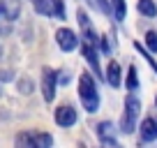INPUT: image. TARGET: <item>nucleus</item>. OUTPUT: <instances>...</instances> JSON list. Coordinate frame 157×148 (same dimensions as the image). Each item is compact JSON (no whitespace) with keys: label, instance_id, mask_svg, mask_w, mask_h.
<instances>
[{"label":"nucleus","instance_id":"f257e3e1","mask_svg":"<svg viewBox=\"0 0 157 148\" xmlns=\"http://www.w3.org/2000/svg\"><path fill=\"white\" fill-rule=\"evenodd\" d=\"M76 95H78V104H81V109L86 114L95 116L99 111V107H102V93H99V84L90 69H83L76 76Z\"/></svg>","mask_w":157,"mask_h":148},{"label":"nucleus","instance_id":"f03ea898","mask_svg":"<svg viewBox=\"0 0 157 148\" xmlns=\"http://www.w3.org/2000/svg\"><path fill=\"white\" fill-rule=\"evenodd\" d=\"M141 97H139V93H127L123 99V114H120V118H118V132L125 134V137H132L134 132H136V125L139 120H141Z\"/></svg>","mask_w":157,"mask_h":148},{"label":"nucleus","instance_id":"7ed1b4c3","mask_svg":"<svg viewBox=\"0 0 157 148\" xmlns=\"http://www.w3.org/2000/svg\"><path fill=\"white\" fill-rule=\"evenodd\" d=\"M58 76H56V69L51 65H42L39 69V93H42V99L46 104H53L56 97H58Z\"/></svg>","mask_w":157,"mask_h":148},{"label":"nucleus","instance_id":"20e7f679","mask_svg":"<svg viewBox=\"0 0 157 148\" xmlns=\"http://www.w3.org/2000/svg\"><path fill=\"white\" fill-rule=\"evenodd\" d=\"M78 51H81V58H83V63L88 65V69L95 74V79L102 81V79H104V67H102V60H99V49H97V44H90V42L81 40Z\"/></svg>","mask_w":157,"mask_h":148},{"label":"nucleus","instance_id":"39448f33","mask_svg":"<svg viewBox=\"0 0 157 148\" xmlns=\"http://www.w3.org/2000/svg\"><path fill=\"white\" fill-rule=\"evenodd\" d=\"M53 40H56V46L63 53H74L78 49V44H81V35H78V30L69 28V25H63V28L56 30Z\"/></svg>","mask_w":157,"mask_h":148},{"label":"nucleus","instance_id":"423d86ee","mask_svg":"<svg viewBox=\"0 0 157 148\" xmlns=\"http://www.w3.org/2000/svg\"><path fill=\"white\" fill-rule=\"evenodd\" d=\"M118 125L113 123V120H109V118H104V120H99L97 125H95V137H97V141L102 143V146H106V148H118L120 146V141H118Z\"/></svg>","mask_w":157,"mask_h":148},{"label":"nucleus","instance_id":"0eeeda50","mask_svg":"<svg viewBox=\"0 0 157 148\" xmlns=\"http://www.w3.org/2000/svg\"><path fill=\"white\" fill-rule=\"evenodd\" d=\"M53 123L60 130H72L74 125H78V109L74 104H58L53 109Z\"/></svg>","mask_w":157,"mask_h":148},{"label":"nucleus","instance_id":"6e6552de","mask_svg":"<svg viewBox=\"0 0 157 148\" xmlns=\"http://www.w3.org/2000/svg\"><path fill=\"white\" fill-rule=\"evenodd\" d=\"M76 25H78V35H81V40L90 42V44H97L99 33H97V28H95L90 14L83 10V7H76Z\"/></svg>","mask_w":157,"mask_h":148},{"label":"nucleus","instance_id":"1a4fd4ad","mask_svg":"<svg viewBox=\"0 0 157 148\" xmlns=\"http://www.w3.org/2000/svg\"><path fill=\"white\" fill-rule=\"evenodd\" d=\"M136 134H139V143H155L157 141V118L155 116H143L136 125Z\"/></svg>","mask_w":157,"mask_h":148},{"label":"nucleus","instance_id":"9d476101","mask_svg":"<svg viewBox=\"0 0 157 148\" xmlns=\"http://www.w3.org/2000/svg\"><path fill=\"white\" fill-rule=\"evenodd\" d=\"M123 65L118 63V60H109L106 65H104V84L109 86V88L118 90V88H123Z\"/></svg>","mask_w":157,"mask_h":148},{"label":"nucleus","instance_id":"9b49d317","mask_svg":"<svg viewBox=\"0 0 157 148\" xmlns=\"http://www.w3.org/2000/svg\"><path fill=\"white\" fill-rule=\"evenodd\" d=\"M123 86L127 93H139L141 88V76H139V67L134 63L127 65V69L123 72Z\"/></svg>","mask_w":157,"mask_h":148},{"label":"nucleus","instance_id":"f8f14e48","mask_svg":"<svg viewBox=\"0 0 157 148\" xmlns=\"http://www.w3.org/2000/svg\"><path fill=\"white\" fill-rule=\"evenodd\" d=\"M21 16V0H2V19L14 23Z\"/></svg>","mask_w":157,"mask_h":148},{"label":"nucleus","instance_id":"ddd939ff","mask_svg":"<svg viewBox=\"0 0 157 148\" xmlns=\"http://www.w3.org/2000/svg\"><path fill=\"white\" fill-rule=\"evenodd\" d=\"M33 12L42 19H53V0H30Z\"/></svg>","mask_w":157,"mask_h":148},{"label":"nucleus","instance_id":"4468645a","mask_svg":"<svg viewBox=\"0 0 157 148\" xmlns=\"http://www.w3.org/2000/svg\"><path fill=\"white\" fill-rule=\"evenodd\" d=\"M111 2V19L116 23H125L127 19V0H109Z\"/></svg>","mask_w":157,"mask_h":148},{"label":"nucleus","instance_id":"2eb2a0df","mask_svg":"<svg viewBox=\"0 0 157 148\" xmlns=\"http://www.w3.org/2000/svg\"><path fill=\"white\" fill-rule=\"evenodd\" d=\"M136 12L143 19H157V2L155 0H136Z\"/></svg>","mask_w":157,"mask_h":148},{"label":"nucleus","instance_id":"dca6fc26","mask_svg":"<svg viewBox=\"0 0 157 148\" xmlns=\"http://www.w3.org/2000/svg\"><path fill=\"white\" fill-rule=\"evenodd\" d=\"M132 46H134V49H136V53L141 56L143 60H146V65H148V67L152 69V74H155V76H157V60H155V53H150V51H148L146 46L141 44V42H132Z\"/></svg>","mask_w":157,"mask_h":148},{"label":"nucleus","instance_id":"f3484780","mask_svg":"<svg viewBox=\"0 0 157 148\" xmlns=\"http://www.w3.org/2000/svg\"><path fill=\"white\" fill-rule=\"evenodd\" d=\"M14 146H19V148H37L35 130H25V132L16 134V137H14Z\"/></svg>","mask_w":157,"mask_h":148},{"label":"nucleus","instance_id":"a211bd4d","mask_svg":"<svg viewBox=\"0 0 157 148\" xmlns=\"http://www.w3.org/2000/svg\"><path fill=\"white\" fill-rule=\"evenodd\" d=\"M143 46H146L148 51H150V53H155L157 56V30H146V33H143V42H141Z\"/></svg>","mask_w":157,"mask_h":148},{"label":"nucleus","instance_id":"6ab92c4d","mask_svg":"<svg viewBox=\"0 0 157 148\" xmlns=\"http://www.w3.org/2000/svg\"><path fill=\"white\" fill-rule=\"evenodd\" d=\"M14 84H16V90H19L21 95H33V93H35V81L28 79V76L14 79Z\"/></svg>","mask_w":157,"mask_h":148},{"label":"nucleus","instance_id":"aec40b11","mask_svg":"<svg viewBox=\"0 0 157 148\" xmlns=\"http://www.w3.org/2000/svg\"><path fill=\"white\" fill-rule=\"evenodd\" d=\"M53 19H58L60 23L67 21V2L65 0H53Z\"/></svg>","mask_w":157,"mask_h":148},{"label":"nucleus","instance_id":"412c9836","mask_svg":"<svg viewBox=\"0 0 157 148\" xmlns=\"http://www.w3.org/2000/svg\"><path fill=\"white\" fill-rule=\"evenodd\" d=\"M35 141H37V148H51V146H53V134L35 132Z\"/></svg>","mask_w":157,"mask_h":148},{"label":"nucleus","instance_id":"4be33fe9","mask_svg":"<svg viewBox=\"0 0 157 148\" xmlns=\"http://www.w3.org/2000/svg\"><path fill=\"white\" fill-rule=\"evenodd\" d=\"M56 76H58V86H69V84L74 81L72 72H69L67 67H60V69H56Z\"/></svg>","mask_w":157,"mask_h":148},{"label":"nucleus","instance_id":"5701e85b","mask_svg":"<svg viewBox=\"0 0 157 148\" xmlns=\"http://www.w3.org/2000/svg\"><path fill=\"white\" fill-rule=\"evenodd\" d=\"M10 81H14L12 69H0V84H10Z\"/></svg>","mask_w":157,"mask_h":148},{"label":"nucleus","instance_id":"b1692460","mask_svg":"<svg viewBox=\"0 0 157 148\" xmlns=\"http://www.w3.org/2000/svg\"><path fill=\"white\" fill-rule=\"evenodd\" d=\"M2 93H5V84H0V97H2Z\"/></svg>","mask_w":157,"mask_h":148},{"label":"nucleus","instance_id":"393cba45","mask_svg":"<svg viewBox=\"0 0 157 148\" xmlns=\"http://www.w3.org/2000/svg\"><path fill=\"white\" fill-rule=\"evenodd\" d=\"M0 19H2V0H0Z\"/></svg>","mask_w":157,"mask_h":148},{"label":"nucleus","instance_id":"a878e982","mask_svg":"<svg viewBox=\"0 0 157 148\" xmlns=\"http://www.w3.org/2000/svg\"><path fill=\"white\" fill-rule=\"evenodd\" d=\"M155 111H157V95H155Z\"/></svg>","mask_w":157,"mask_h":148},{"label":"nucleus","instance_id":"bb28decb","mask_svg":"<svg viewBox=\"0 0 157 148\" xmlns=\"http://www.w3.org/2000/svg\"><path fill=\"white\" fill-rule=\"evenodd\" d=\"M0 56H2V44H0Z\"/></svg>","mask_w":157,"mask_h":148},{"label":"nucleus","instance_id":"cd10ccee","mask_svg":"<svg viewBox=\"0 0 157 148\" xmlns=\"http://www.w3.org/2000/svg\"><path fill=\"white\" fill-rule=\"evenodd\" d=\"M155 143H157V141H155Z\"/></svg>","mask_w":157,"mask_h":148}]
</instances>
